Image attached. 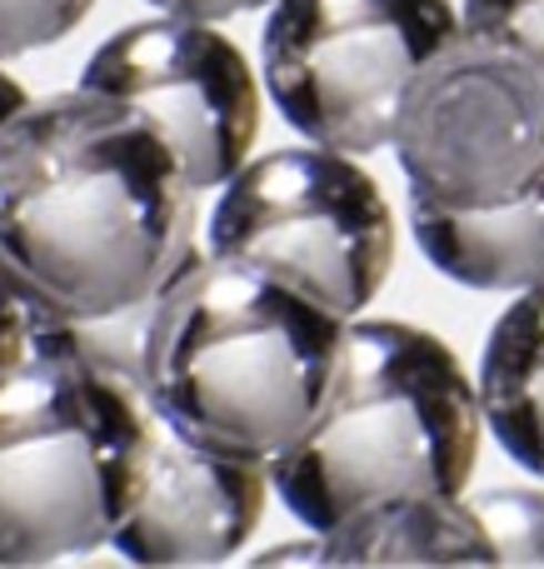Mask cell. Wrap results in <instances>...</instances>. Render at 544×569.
<instances>
[{"instance_id": "4fadbf2b", "label": "cell", "mask_w": 544, "mask_h": 569, "mask_svg": "<svg viewBox=\"0 0 544 569\" xmlns=\"http://www.w3.org/2000/svg\"><path fill=\"white\" fill-rule=\"evenodd\" d=\"M495 565H544V495L540 490H485L470 500Z\"/></svg>"}, {"instance_id": "7a4b0ae2", "label": "cell", "mask_w": 544, "mask_h": 569, "mask_svg": "<svg viewBox=\"0 0 544 569\" xmlns=\"http://www.w3.org/2000/svg\"><path fill=\"white\" fill-rule=\"evenodd\" d=\"M345 315L245 260H200L155 300L145 390L190 440L270 465L330 390Z\"/></svg>"}, {"instance_id": "2e32d148", "label": "cell", "mask_w": 544, "mask_h": 569, "mask_svg": "<svg viewBox=\"0 0 544 569\" xmlns=\"http://www.w3.org/2000/svg\"><path fill=\"white\" fill-rule=\"evenodd\" d=\"M26 335H30L26 330V300H20V295L0 280V375L16 370V365L30 355Z\"/></svg>"}, {"instance_id": "52a82bcc", "label": "cell", "mask_w": 544, "mask_h": 569, "mask_svg": "<svg viewBox=\"0 0 544 569\" xmlns=\"http://www.w3.org/2000/svg\"><path fill=\"white\" fill-rule=\"evenodd\" d=\"M395 156L410 196L440 206L520 196L544 166V66L460 26L410 80Z\"/></svg>"}, {"instance_id": "5bb4252c", "label": "cell", "mask_w": 544, "mask_h": 569, "mask_svg": "<svg viewBox=\"0 0 544 569\" xmlns=\"http://www.w3.org/2000/svg\"><path fill=\"white\" fill-rule=\"evenodd\" d=\"M95 0H0V60L56 46L85 20Z\"/></svg>"}, {"instance_id": "e0dca14e", "label": "cell", "mask_w": 544, "mask_h": 569, "mask_svg": "<svg viewBox=\"0 0 544 569\" xmlns=\"http://www.w3.org/2000/svg\"><path fill=\"white\" fill-rule=\"evenodd\" d=\"M155 10L165 16H185V20H225V16H240V10H260L270 0H150Z\"/></svg>"}, {"instance_id": "d6986e66", "label": "cell", "mask_w": 544, "mask_h": 569, "mask_svg": "<svg viewBox=\"0 0 544 569\" xmlns=\"http://www.w3.org/2000/svg\"><path fill=\"white\" fill-rule=\"evenodd\" d=\"M26 106H30V96L20 90V80H10L6 70H0V130H6Z\"/></svg>"}, {"instance_id": "8992f818", "label": "cell", "mask_w": 544, "mask_h": 569, "mask_svg": "<svg viewBox=\"0 0 544 569\" xmlns=\"http://www.w3.org/2000/svg\"><path fill=\"white\" fill-rule=\"evenodd\" d=\"M210 250L355 320L390 276L395 216L375 180L340 150H275L225 180Z\"/></svg>"}, {"instance_id": "3957f363", "label": "cell", "mask_w": 544, "mask_h": 569, "mask_svg": "<svg viewBox=\"0 0 544 569\" xmlns=\"http://www.w3.org/2000/svg\"><path fill=\"white\" fill-rule=\"evenodd\" d=\"M480 425L485 405L445 340L405 320H355L315 420L270 460V485L300 525L330 535L380 500L465 495Z\"/></svg>"}, {"instance_id": "ac0fdd59", "label": "cell", "mask_w": 544, "mask_h": 569, "mask_svg": "<svg viewBox=\"0 0 544 569\" xmlns=\"http://www.w3.org/2000/svg\"><path fill=\"white\" fill-rule=\"evenodd\" d=\"M315 560H330L325 535H320V540H305V545H275V550H260L255 555L260 569H265V565H315Z\"/></svg>"}, {"instance_id": "5b68a950", "label": "cell", "mask_w": 544, "mask_h": 569, "mask_svg": "<svg viewBox=\"0 0 544 569\" xmlns=\"http://www.w3.org/2000/svg\"><path fill=\"white\" fill-rule=\"evenodd\" d=\"M460 30L450 0H275L260 70L275 110L340 156L395 146L410 80Z\"/></svg>"}, {"instance_id": "30bf717a", "label": "cell", "mask_w": 544, "mask_h": 569, "mask_svg": "<svg viewBox=\"0 0 544 569\" xmlns=\"http://www.w3.org/2000/svg\"><path fill=\"white\" fill-rule=\"evenodd\" d=\"M410 226L440 276L490 295L544 280V166L520 196L495 206H440L410 196Z\"/></svg>"}, {"instance_id": "9c48e42d", "label": "cell", "mask_w": 544, "mask_h": 569, "mask_svg": "<svg viewBox=\"0 0 544 569\" xmlns=\"http://www.w3.org/2000/svg\"><path fill=\"white\" fill-rule=\"evenodd\" d=\"M270 465L190 440L145 390V440L130 515L110 545L135 565H220L255 535Z\"/></svg>"}, {"instance_id": "6da1fadb", "label": "cell", "mask_w": 544, "mask_h": 569, "mask_svg": "<svg viewBox=\"0 0 544 569\" xmlns=\"http://www.w3.org/2000/svg\"><path fill=\"white\" fill-rule=\"evenodd\" d=\"M195 196L140 106L30 100L0 130V280L50 315L135 310L200 266Z\"/></svg>"}, {"instance_id": "8fae6325", "label": "cell", "mask_w": 544, "mask_h": 569, "mask_svg": "<svg viewBox=\"0 0 544 569\" xmlns=\"http://www.w3.org/2000/svg\"><path fill=\"white\" fill-rule=\"evenodd\" d=\"M330 565H495L485 530L460 495H405L350 515L325 535Z\"/></svg>"}, {"instance_id": "277c9868", "label": "cell", "mask_w": 544, "mask_h": 569, "mask_svg": "<svg viewBox=\"0 0 544 569\" xmlns=\"http://www.w3.org/2000/svg\"><path fill=\"white\" fill-rule=\"evenodd\" d=\"M145 440V375L26 355L0 375V565L110 545L130 515Z\"/></svg>"}, {"instance_id": "7c38bea8", "label": "cell", "mask_w": 544, "mask_h": 569, "mask_svg": "<svg viewBox=\"0 0 544 569\" xmlns=\"http://www.w3.org/2000/svg\"><path fill=\"white\" fill-rule=\"evenodd\" d=\"M480 405L500 450L544 480V280L520 290L490 330Z\"/></svg>"}, {"instance_id": "ba28073f", "label": "cell", "mask_w": 544, "mask_h": 569, "mask_svg": "<svg viewBox=\"0 0 544 569\" xmlns=\"http://www.w3.org/2000/svg\"><path fill=\"white\" fill-rule=\"evenodd\" d=\"M80 86L140 106L170 140L190 190H215L245 166L260 130V96L235 40L205 20H140L100 40Z\"/></svg>"}, {"instance_id": "9a60e30c", "label": "cell", "mask_w": 544, "mask_h": 569, "mask_svg": "<svg viewBox=\"0 0 544 569\" xmlns=\"http://www.w3.org/2000/svg\"><path fill=\"white\" fill-rule=\"evenodd\" d=\"M460 26L505 40V46L525 50L544 66V0H465Z\"/></svg>"}]
</instances>
